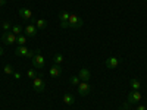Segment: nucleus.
Segmentation results:
<instances>
[{"label":"nucleus","instance_id":"obj_1","mask_svg":"<svg viewBox=\"0 0 147 110\" xmlns=\"http://www.w3.org/2000/svg\"><path fill=\"white\" fill-rule=\"evenodd\" d=\"M31 60H32V66L37 68V69H43L44 65H46V60L41 56V52L40 50H35V54H34V57Z\"/></svg>","mask_w":147,"mask_h":110},{"label":"nucleus","instance_id":"obj_2","mask_svg":"<svg viewBox=\"0 0 147 110\" xmlns=\"http://www.w3.org/2000/svg\"><path fill=\"white\" fill-rule=\"evenodd\" d=\"M15 53H16V56H21V57H28V59H32V57H34V54H35V52L28 50V48H27L25 46H18V47H16V50H15Z\"/></svg>","mask_w":147,"mask_h":110},{"label":"nucleus","instance_id":"obj_3","mask_svg":"<svg viewBox=\"0 0 147 110\" xmlns=\"http://www.w3.org/2000/svg\"><path fill=\"white\" fill-rule=\"evenodd\" d=\"M82 25H84V21H82L80 16L71 13V16H69V19H68V27H69V28H81Z\"/></svg>","mask_w":147,"mask_h":110},{"label":"nucleus","instance_id":"obj_4","mask_svg":"<svg viewBox=\"0 0 147 110\" xmlns=\"http://www.w3.org/2000/svg\"><path fill=\"white\" fill-rule=\"evenodd\" d=\"M78 94L80 95H82V97H85V95H88L90 93H91V90H93V87L88 84V82H85V81H81L80 84H78Z\"/></svg>","mask_w":147,"mask_h":110},{"label":"nucleus","instance_id":"obj_5","mask_svg":"<svg viewBox=\"0 0 147 110\" xmlns=\"http://www.w3.org/2000/svg\"><path fill=\"white\" fill-rule=\"evenodd\" d=\"M32 88L37 91V93H43L44 88H46V84L43 81V78L40 75H37L34 79H32Z\"/></svg>","mask_w":147,"mask_h":110},{"label":"nucleus","instance_id":"obj_6","mask_svg":"<svg viewBox=\"0 0 147 110\" xmlns=\"http://www.w3.org/2000/svg\"><path fill=\"white\" fill-rule=\"evenodd\" d=\"M2 40H3V44L6 46H12V44H16V35L12 32V31H7L3 34L2 37Z\"/></svg>","mask_w":147,"mask_h":110},{"label":"nucleus","instance_id":"obj_7","mask_svg":"<svg viewBox=\"0 0 147 110\" xmlns=\"http://www.w3.org/2000/svg\"><path fill=\"white\" fill-rule=\"evenodd\" d=\"M141 99H143L141 93L137 91V90H132V91L128 94V101H127V103H140Z\"/></svg>","mask_w":147,"mask_h":110},{"label":"nucleus","instance_id":"obj_8","mask_svg":"<svg viewBox=\"0 0 147 110\" xmlns=\"http://www.w3.org/2000/svg\"><path fill=\"white\" fill-rule=\"evenodd\" d=\"M71 13L68 10H60L59 12V19H60V27L62 28H69L68 27V19H69Z\"/></svg>","mask_w":147,"mask_h":110},{"label":"nucleus","instance_id":"obj_9","mask_svg":"<svg viewBox=\"0 0 147 110\" xmlns=\"http://www.w3.org/2000/svg\"><path fill=\"white\" fill-rule=\"evenodd\" d=\"M19 16H21L24 21H34L32 12H31V9H28V7H21V9H19Z\"/></svg>","mask_w":147,"mask_h":110},{"label":"nucleus","instance_id":"obj_10","mask_svg":"<svg viewBox=\"0 0 147 110\" xmlns=\"http://www.w3.org/2000/svg\"><path fill=\"white\" fill-rule=\"evenodd\" d=\"M119 63H121V59H119V57H115V56L109 57V59L106 60V66H107L109 69H115V68H118Z\"/></svg>","mask_w":147,"mask_h":110},{"label":"nucleus","instance_id":"obj_11","mask_svg":"<svg viewBox=\"0 0 147 110\" xmlns=\"http://www.w3.org/2000/svg\"><path fill=\"white\" fill-rule=\"evenodd\" d=\"M60 75H62V68H60V65L53 63L50 66V76L52 78H59Z\"/></svg>","mask_w":147,"mask_h":110},{"label":"nucleus","instance_id":"obj_12","mask_svg":"<svg viewBox=\"0 0 147 110\" xmlns=\"http://www.w3.org/2000/svg\"><path fill=\"white\" fill-rule=\"evenodd\" d=\"M24 32H25L27 37H35L38 30H37L35 25H27V27H24Z\"/></svg>","mask_w":147,"mask_h":110},{"label":"nucleus","instance_id":"obj_13","mask_svg":"<svg viewBox=\"0 0 147 110\" xmlns=\"http://www.w3.org/2000/svg\"><path fill=\"white\" fill-rule=\"evenodd\" d=\"M78 76H80V79H81V81H85V82H88V79L91 78V73H90V70H88L87 68H82V69H80V73H78Z\"/></svg>","mask_w":147,"mask_h":110},{"label":"nucleus","instance_id":"obj_14","mask_svg":"<svg viewBox=\"0 0 147 110\" xmlns=\"http://www.w3.org/2000/svg\"><path fill=\"white\" fill-rule=\"evenodd\" d=\"M34 25L37 27V30H44L47 27V21L46 19H34Z\"/></svg>","mask_w":147,"mask_h":110},{"label":"nucleus","instance_id":"obj_15","mask_svg":"<svg viewBox=\"0 0 147 110\" xmlns=\"http://www.w3.org/2000/svg\"><path fill=\"white\" fill-rule=\"evenodd\" d=\"M63 103L68 104V106L74 104V103H75V97H74L72 94H65V95H63Z\"/></svg>","mask_w":147,"mask_h":110},{"label":"nucleus","instance_id":"obj_16","mask_svg":"<svg viewBox=\"0 0 147 110\" xmlns=\"http://www.w3.org/2000/svg\"><path fill=\"white\" fill-rule=\"evenodd\" d=\"M129 85H131L132 90H137V91H140V88H141V82H140L137 78L131 79V81H129Z\"/></svg>","mask_w":147,"mask_h":110},{"label":"nucleus","instance_id":"obj_17","mask_svg":"<svg viewBox=\"0 0 147 110\" xmlns=\"http://www.w3.org/2000/svg\"><path fill=\"white\" fill-rule=\"evenodd\" d=\"M12 32H13L16 37L18 35H21L22 34V31H24V27H21V25H12V30H10Z\"/></svg>","mask_w":147,"mask_h":110},{"label":"nucleus","instance_id":"obj_18","mask_svg":"<svg viewBox=\"0 0 147 110\" xmlns=\"http://www.w3.org/2000/svg\"><path fill=\"white\" fill-rule=\"evenodd\" d=\"M65 60V57L60 54V53H56L55 56H53V62L56 63V65H62V62Z\"/></svg>","mask_w":147,"mask_h":110},{"label":"nucleus","instance_id":"obj_19","mask_svg":"<svg viewBox=\"0 0 147 110\" xmlns=\"http://www.w3.org/2000/svg\"><path fill=\"white\" fill-rule=\"evenodd\" d=\"M25 43H27V37H25V35L21 34V35L16 37V44H18V46H24Z\"/></svg>","mask_w":147,"mask_h":110},{"label":"nucleus","instance_id":"obj_20","mask_svg":"<svg viewBox=\"0 0 147 110\" xmlns=\"http://www.w3.org/2000/svg\"><path fill=\"white\" fill-rule=\"evenodd\" d=\"M81 82V79H80V76L77 75V76H71L69 78V84L71 85H75V87H78V84Z\"/></svg>","mask_w":147,"mask_h":110},{"label":"nucleus","instance_id":"obj_21","mask_svg":"<svg viewBox=\"0 0 147 110\" xmlns=\"http://www.w3.org/2000/svg\"><path fill=\"white\" fill-rule=\"evenodd\" d=\"M2 30H3L5 32H7V31L12 30V25H10L9 21H3V22H2Z\"/></svg>","mask_w":147,"mask_h":110},{"label":"nucleus","instance_id":"obj_22","mask_svg":"<svg viewBox=\"0 0 147 110\" xmlns=\"http://www.w3.org/2000/svg\"><path fill=\"white\" fill-rule=\"evenodd\" d=\"M3 72L6 73V75H13V68H12L10 65H6L3 68Z\"/></svg>","mask_w":147,"mask_h":110},{"label":"nucleus","instance_id":"obj_23","mask_svg":"<svg viewBox=\"0 0 147 110\" xmlns=\"http://www.w3.org/2000/svg\"><path fill=\"white\" fill-rule=\"evenodd\" d=\"M27 76H28L30 79H34V78L37 76V73H35V69H30V70L27 72Z\"/></svg>","mask_w":147,"mask_h":110},{"label":"nucleus","instance_id":"obj_24","mask_svg":"<svg viewBox=\"0 0 147 110\" xmlns=\"http://www.w3.org/2000/svg\"><path fill=\"white\" fill-rule=\"evenodd\" d=\"M136 110H147V107H146V106H137Z\"/></svg>","mask_w":147,"mask_h":110},{"label":"nucleus","instance_id":"obj_25","mask_svg":"<svg viewBox=\"0 0 147 110\" xmlns=\"http://www.w3.org/2000/svg\"><path fill=\"white\" fill-rule=\"evenodd\" d=\"M13 76H15L16 79H19V78H21V73H18V72H13Z\"/></svg>","mask_w":147,"mask_h":110},{"label":"nucleus","instance_id":"obj_26","mask_svg":"<svg viewBox=\"0 0 147 110\" xmlns=\"http://www.w3.org/2000/svg\"><path fill=\"white\" fill-rule=\"evenodd\" d=\"M6 5V0H0V6H5Z\"/></svg>","mask_w":147,"mask_h":110},{"label":"nucleus","instance_id":"obj_27","mask_svg":"<svg viewBox=\"0 0 147 110\" xmlns=\"http://www.w3.org/2000/svg\"><path fill=\"white\" fill-rule=\"evenodd\" d=\"M0 56H3V47L0 46Z\"/></svg>","mask_w":147,"mask_h":110}]
</instances>
